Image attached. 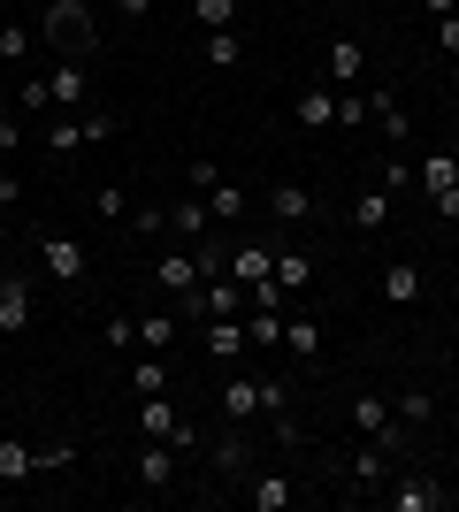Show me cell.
<instances>
[{
	"instance_id": "32",
	"label": "cell",
	"mask_w": 459,
	"mask_h": 512,
	"mask_svg": "<svg viewBox=\"0 0 459 512\" xmlns=\"http://www.w3.org/2000/svg\"><path fill=\"white\" fill-rule=\"evenodd\" d=\"M199 31H238V0H192Z\"/></svg>"
},
{
	"instance_id": "15",
	"label": "cell",
	"mask_w": 459,
	"mask_h": 512,
	"mask_svg": "<svg viewBox=\"0 0 459 512\" xmlns=\"http://www.w3.org/2000/svg\"><path fill=\"white\" fill-rule=\"evenodd\" d=\"M383 222H391V192H383V184H360V192H352V230L375 237Z\"/></svg>"
},
{
	"instance_id": "41",
	"label": "cell",
	"mask_w": 459,
	"mask_h": 512,
	"mask_svg": "<svg viewBox=\"0 0 459 512\" xmlns=\"http://www.w3.org/2000/svg\"><path fill=\"white\" fill-rule=\"evenodd\" d=\"M115 16H123V23H146V16H153V0H115Z\"/></svg>"
},
{
	"instance_id": "33",
	"label": "cell",
	"mask_w": 459,
	"mask_h": 512,
	"mask_svg": "<svg viewBox=\"0 0 459 512\" xmlns=\"http://www.w3.org/2000/svg\"><path fill=\"white\" fill-rule=\"evenodd\" d=\"M459 184V161L452 153H429V161H421V192H452Z\"/></svg>"
},
{
	"instance_id": "20",
	"label": "cell",
	"mask_w": 459,
	"mask_h": 512,
	"mask_svg": "<svg viewBox=\"0 0 459 512\" xmlns=\"http://www.w3.org/2000/svg\"><path fill=\"white\" fill-rule=\"evenodd\" d=\"M276 283H284L291 299H299V291H314V253H299V245H276Z\"/></svg>"
},
{
	"instance_id": "28",
	"label": "cell",
	"mask_w": 459,
	"mask_h": 512,
	"mask_svg": "<svg viewBox=\"0 0 459 512\" xmlns=\"http://www.w3.org/2000/svg\"><path fill=\"white\" fill-rule=\"evenodd\" d=\"M199 54H207V69H238L245 62V39H238V31H207Z\"/></svg>"
},
{
	"instance_id": "1",
	"label": "cell",
	"mask_w": 459,
	"mask_h": 512,
	"mask_svg": "<svg viewBox=\"0 0 459 512\" xmlns=\"http://www.w3.org/2000/svg\"><path fill=\"white\" fill-rule=\"evenodd\" d=\"M77 467V444H23V436H0V482H23V474H54Z\"/></svg>"
},
{
	"instance_id": "11",
	"label": "cell",
	"mask_w": 459,
	"mask_h": 512,
	"mask_svg": "<svg viewBox=\"0 0 459 512\" xmlns=\"http://www.w3.org/2000/svg\"><path fill=\"white\" fill-rule=\"evenodd\" d=\"M245 505H253V512H284L291 505V474L253 467V474H245Z\"/></svg>"
},
{
	"instance_id": "44",
	"label": "cell",
	"mask_w": 459,
	"mask_h": 512,
	"mask_svg": "<svg viewBox=\"0 0 459 512\" xmlns=\"http://www.w3.org/2000/svg\"><path fill=\"white\" fill-rule=\"evenodd\" d=\"M54 8H92V0H54Z\"/></svg>"
},
{
	"instance_id": "39",
	"label": "cell",
	"mask_w": 459,
	"mask_h": 512,
	"mask_svg": "<svg viewBox=\"0 0 459 512\" xmlns=\"http://www.w3.org/2000/svg\"><path fill=\"white\" fill-rule=\"evenodd\" d=\"M8 153H23V123L16 115H0V161H8Z\"/></svg>"
},
{
	"instance_id": "36",
	"label": "cell",
	"mask_w": 459,
	"mask_h": 512,
	"mask_svg": "<svg viewBox=\"0 0 459 512\" xmlns=\"http://www.w3.org/2000/svg\"><path fill=\"white\" fill-rule=\"evenodd\" d=\"M100 337H108V352H138V321H131V314H108V329H100Z\"/></svg>"
},
{
	"instance_id": "16",
	"label": "cell",
	"mask_w": 459,
	"mask_h": 512,
	"mask_svg": "<svg viewBox=\"0 0 459 512\" xmlns=\"http://www.w3.org/2000/svg\"><path fill=\"white\" fill-rule=\"evenodd\" d=\"M230 276H238V283H261V276H276V245H268V237H245L238 253H230Z\"/></svg>"
},
{
	"instance_id": "40",
	"label": "cell",
	"mask_w": 459,
	"mask_h": 512,
	"mask_svg": "<svg viewBox=\"0 0 459 512\" xmlns=\"http://www.w3.org/2000/svg\"><path fill=\"white\" fill-rule=\"evenodd\" d=\"M437 39H444V54L459 62V16H437Z\"/></svg>"
},
{
	"instance_id": "21",
	"label": "cell",
	"mask_w": 459,
	"mask_h": 512,
	"mask_svg": "<svg viewBox=\"0 0 459 512\" xmlns=\"http://www.w3.org/2000/svg\"><path fill=\"white\" fill-rule=\"evenodd\" d=\"M391 421H398V428H429V421H437V398H429L421 383H406V390L391 398Z\"/></svg>"
},
{
	"instance_id": "45",
	"label": "cell",
	"mask_w": 459,
	"mask_h": 512,
	"mask_svg": "<svg viewBox=\"0 0 459 512\" xmlns=\"http://www.w3.org/2000/svg\"><path fill=\"white\" fill-rule=\"evenodd\" d=\"M0 245H8V222H0Z\"/></svg>"
},
{
	"instance_id": "14",
	"label": "cell",
	"mask_w": 459,
	"mask_h": 512,
	"mask_svg": "<svg viewBox=\"0 0 459 512\" xmlns=\"http://www.w3.org/2000/svg\"><path fill=\"white\" fill-rule=\"evenodd\" d=\"M222 421H261V383H253V375H230V383H222Z\"/></svg>"
},
{
	"instance_id": "26",
	"label": "cell",
	"mask_w": 459,
	"mask_h": 512,
	"mask_svg": "<svg viewBox=\"0 0 459 512\" xmlns=\"http://www.w3.org/2000/svg\"><path fill=\"white\" fill-rule=\"evenodd\" d=\"M138 352H161V360L176 352V306H169V314H146V321H138Z\"/></svg>"
},
{
	"instance_id": "42",
	"label": "cell",
	"mask_w": 459,
	"mask_h": 512,
	"mask_svg": "<svg viewBox=\"0 0 459 512\" xmlns=\"http://www.w3.org/2000/svg\"><path fill=\"white\" fill-rule=\"evenodd\" d=\"M429 199H437V214H444V222H459V184H452V192H429Z\"/></svg>"
},
{
	"instance_id": "34",
	"label": "cell",
	"mask_w": 459,
	"mask_h": 512,
	"mask_svg": "<svg viewBox=\"0 0 459 512\" xmlns=\"http://www.w3.org/2000/svg\"><path fill=\"white\" fill-rule=\"evenodd\" d=\"M77 146H92V138H85V115H69V123H46V153H77Z\"/></svg>"
},
{
	"instance_id": "5",
	"label": "cell",
	"mask_w": 459,
	"mask_h": 512,
	"mask_svg": "<svg viewBox=\"0 0 459 512\" xmlns=\"http://www.w3.org/2000/svg\"><path fill=\"white\" fill-rule=\"evenodd\" d=\"M46 46H62V54H92V8H54L46 0Z\"/></svg>"
},
{
	"instance_id": "8",
	"label": "cell",
	"mask_w": 459,
	"mask_h": 512,
	"mask_svg": "<svg viewBox=\"0 0 459 512\" xmlns=\"http://www.w3.org/2000/svg\"><path fill=\"white\" fill-rule=\"evenodd\" d=\"M383 505H391V512H444V505H452V490H437L429 474H406L398 490H383Z\"/></svg>"
},
{
	"instance_id": "23",
	"label": "cell",
	"mask_w": 459,
	"mask_h": 512,
	"mask_svg": "<svg viewBox=\"0 0 459 512\" xmlns=\"http://www.w3.org/2000/svg\"><path fill=\"white\" fill-rule=\"evenodd\" d=\"M345 474L360 482V490H375V482H391V451H383V444H360V451L345 459Z\"/></svg>"
},
{
	"instance_id": "17",
	"label": "cell",
	"mask_w": 459,
	"mask_h": 512,
	"mask_svg": "<svg viewBox=\"0 0 459 512\" xmlns=\"http://www.w3.org/2000/svg\"><path fill=\"white\" fill-rule=\"evenodd\" d=\"M207 222H215V214H207V199H169V237H184V245H199V237H207Z\"/></svg>"
},
{
	"instance_id": "22",
	"label": "cell",
	"mask_w": 459,
	"mask_h": 512,
	"mask_svg": "<svg viewBox=\"0 0 459 512\" xmlns=\"http://www.w3.org/2000/svg\"><path fill=\"white\" fill-rule=\"evenodd\" d=\"M268 214L276 222H314V192L306 184H268Z\"/></svg>"
},
{
	"instance_id": "27",
	"label": "cell",
	"mask_w": 459,
	"mask_h": 512,
	"mask_svg": "<svg viewBox=\"0 0 459 512\" xmlns=\"http://www.w3.org/2000/svg\"><path fill=\"white\" fill-rule=\"evenodd\" d=\"M31 54H39V31H31V23H0V62L23 69Z\"/></svg>"
},
{
	"instance_id": "38",
	"label": "cell",
	"mask_w": 459,
	"mask_h": 512,
	"mask_svg": "<svg viewBox=\"0 0 459 512\" xmlns=\"http://www.w3.org/2000/svg\"><path fill=\"white\" fill-rule=\"evenodd\" d=\"M16 207H23V176L0 169V214H16Z\"/></svg>"
},
{
	"instance_id": "37",
	"label": "cell",
	"mask_w": 459,
	"mask_h": 512,
	"mask_svg": "<svg viewBox=\"0 0 459 512\" xmlns=\"http://www.w3.org/2000/svg\"><path fill=\"white\" fill-rule=\"evenodd\" d=\"M184 184H192V192L207 199V192H215V184H222V169H215V161H192V169H184Z\"/></svg>"
},
{
	"instance_id": "18",
	"label": "cell",
	"mask_w": 459,
	"mask_h": 512,
	"mask_svg": "<svg viewBox=\"0 0 459 512\" xmlns=\"http://www.w3.org/2000/svg\"><path fill=\"white\" fill-rule=\"evenodd\" d=\"M291 115H299V130H329V123H337V85L299 92V100H291Z\"/></svg>"
},
{
	"instance_id": "10",
	"label": "cell",
	"mask_w": 459,
	"mask_h": 512,
	"mask_svg": "<svg viewBox=\"0 0 459 512\" xmlns=\"http://www.w3.org/2000/svg\"><path fill=\"white\" fill-rule=\"evenodd\" d=\"M31 314H39V306H31V283H23V276H0V337H23Z\"/></svg>"
},
{
	"instance_id": "2",
	"label": "cell",
	"mask_w": 459,
	"mask_h": 512,
	"mask_svg": "<svg viewBox=\"0 0 459 512\" xmlns=\"http://www.w3.org/2000/svg\"><path fill=\"white\" fill-rule=\"evenodd\" d=\"M46 107H54V115H92V69H85V54H69V62L46 69Z\"/></svg>"
},
{
	"instance_id": "13",
	"label": "cell",
	"mask_w": 459,
	"mask_h": 512,
	"mask_svg": "<svg viewBox=\"0 0 459 512\" xmlns=\"http://www.w3.org/2000/svg\"><path fill=\"white\" fill-rule=\"evenodd\" d=\"M322 321H314V314H291L284 321V352H291V360H299V367H314V360H322Z\"/></svg>"
},
{
	"instance_id": "9",
	"label": "cell",
	"mask_w": 459,
	"mask_h": 512,
	"mask_svg": "<svg viewBox=\"0 0 459 512\" xmlns=\"http://www.w3.org/2000/svg\"><path fill=\"white\" fill-rule=\"evenodd\" d=\"M199 329H207V352H215V360H230V367L253 352V337H245V321H238V314H207Z\"/></svg>"
},
{
	"instance_id": "6",
	"label": "cell",
	"mask_w": 459,
	"mask_h": 512,
	"mask_svg": "<svg viewBox=\"0 0 459 512\" xmlns=\"http://www.w3.org/2000/svg\"><path fill=\"white\" fill-rule=\"evenodd\" d=\"M39 253H46V276L62 283V291H85V276H92V260H85V245H77V237H46Z\"/></svg>"
},
{
	"instance_id": "30",
	"label": "cell",
	"mask_w": 459,
	"mask_h": 512,
	"mask_svg": "<svg viewBox=\"0 0 459 512\" xmlns=\"http://www.w3.org/2000/svg\"><path fill=\"white\" fill-rule=\"evenodd\" d=\"M131 390H138V398H161V390H169V360H161V352L131 360Z\"/></svg>"
},
{
	"instance_id": "35",
	"label": "cell",
	"mask_w": 459,
	"mask_h": 512,
	"mask_svg": "<svg viewBox=\"0 0 459 512\" xmlns=\"http://www.w3.org/2000/svg\"><path fill=\"white\" fill-rule=\"evenodd\" d=\"M92 207H100V222H131V192H123V184H100Z\"/></svg>"
},
{
	"instance_id": "3",
	"label": "cell",
	"mask_w": 459,
	"mask_h": 512,
	"mask_svg": "<svg viewBox=\"0 0 459 512\" xmlns=\"http://www.w3.org/2000/svg\"><path fill=\"white\" fill-rule=\"evenodd\" d=\"M153 283H161V291H169V306H176V321H192V306H199V260H192V245H184V253H161L153 260Z\"/></svg>"
},
{
	"instance_id": "43",
	"label": "cell",
	"mask_w": 459,
	"mask_h": 512,
	"mask_svg": "<svg viewBox=\"0 0 459 512\" xmlns=\"http://www.w3.org/2000/svg\"><path fill=\"white\" fill-rule=\"evenodd\" d=\"M421 8H429V16H459V0H421Z\"/></svg>"
},
{
	"instance_id": "19",
	"label": "cell",
	"mask_w": 459,
	"mask_h": 512,
	"mask_svg": "<svg viewBox=\"0 0 459 512\" xmlns=\"http://www.w3.org/2000/svg\"><path fill=\"white\" fill-rule=\"evenodd\" d=\"M375 100V130H383V146L391 153H406V138H414V123H406V107L391 100V92H368Z\"/></svg>"
},
{
	"instance_id": "7",
	"label": "cell",
	"mask_w": 459,
	"mask_h": 512,
	"mask_svg": "<svg viewBox=\"0 0 459 512\" xmlns=\"http://www.w3.org/2000/svg\"><path fill=\"white\" fill-rule=\"evenodd\" d=\"M207 467H215L222 482H238V490H245V474H253V444H245L238 421H230V436H215V444H207Z\"/></svg>"
},
{
	"instance_id": "24",
	"label": "cell",
	"mask_w": 459,
	"mask_h": 512,
	"mask_svg": "<svg viewBox=\"0 0 459 512\" xmlns=\"http://www.w3.org/2000/svg\"><path fill=\"white\" fill-rule=\"evenodd\" d=\"M138 482H146V490H176V459H169V444H153V436H146V451H138Z\"/></svg>"
},
{
	"instance_id": "12",
	"label": "cell",
	"mask_w": 459,
	"mask_h": 512,
	"mask_svg": "<svg viewBox=\"0 0 459 512\" xmlns=\"http://www.w3.org/2000/svg\"><path fill=\"white\" fill-rule=\"evenodd\" d=\"M421 291H429V276H421L414 260H391V268H383V306H421Z\"/></svg>"
},
{
	"instance_id": "25",
	"label": "cell",
	"mask_w": 459,
	"mask_h": 512,
	"mask_svg": "<svg viewBox=\"0 0 459 512\" xmlns=\"http://www.w3.org/2000/svg\"><path fill=\"white\" fill-rule=\"evenodd\" d=\"M245 337H253V352H276L284 344V314L276 306H245Z\"/></svg>"
},
{
	"instance_id": "29",
	"label": "cell",
	"mask_w": 459,
	"mask_h": 512,
	"mask_svg": "<svg viewBox=\"0 0 459 512\" xmlns=\"http://www.w3.org/2000/svg\"><path fill=\"white\" fill-rule=\"evenodd\" d=\"M245 207H253V199H245V184H230V176L207 192V214H215V222H245Z\"/></svg>"
},
{
	"instance_id": "31",
	"label": "cell",
	"mask_w": 459,
	"mask_h": 512,
	"mask_svg": "<svg viewBox=\"0 0 459 512\" xmlns=\"http://www.w3.org/2000/svg\"><path fill=\"white\" fill-rule=\"evenodd\" d=\"M360 62H368V54H360V39H329V77H337V92L360 77Z\"/></svg>"
},
{
	"instance_id": "4",
	"label": "cell",
	"mask_w": 459,
	"mask_h": 512,
	"mask_svg": "<svg viewBox=\"0 0 459 512\" xmlns=\"http://www.w3.org/2000/svg\"><path fill=\"white\" fill-rule=\"evenodd\" d=\"M138 428H146L153 444H169V451H199V428L169 406V390H161V398H138Z\"/></svg>"
}]
</instances>
